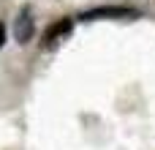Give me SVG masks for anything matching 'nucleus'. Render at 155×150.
Listing matches in <instances>:
<instances>
[{"instance_id":"1","label":"nucleus","mask_w":155,"mask_h":150,"mask_svg":"<svg viewBox=\"0 0 155 150\" xmlns=\"http://www.w3.org/2000/svg\"><path fill=\"white\" fill-rule=\"evenodd\" d=\"M33 33H35L33 8H30V5H25V8L16 14V19H14V38H16L19 44H27V41L33 38Z\"/></svg>"},{"instance_id":"2","label":"nucleus","mask_w":155,"mask_h":150,"mask_svg":"<svg viewBox=\"0 0 155 150\" xmlns=\"http://www.w3.org/2000/svg\"><path fill=\"white\" fill-rule=\"evenodd\" d=\"M71 30H74V22H71V19H65V16H63V19H57V22H54V25H49V27H46V33H44L46 46H54V44H57V41H63Z\"/></svg>"},{"instance_id":"3","label":"nucleus","mask_w":155,"mask_h":150,"mask_svg":"<svg viewBox=\"0 0 155 150\" xmlns=\"http://www.w3.org/2000/svg\"><path fill=\"white\" fill-rule=\"evenodd\" d=\"M101 16H120V19H128V16H136L134 8H93V11H84L82 19L93 22V19H101Z\"/></svg>"},{"instance_id":"4","label":"nucleus","mask_w":155,"mask_h":150,"mask_svg":"<svg viewBox=\"0 0 155 150\" xmlns=\"http://www.w3.org/2000/svg\"><path fill=\"white\" fill-rule=\"evenodd\" d=\"M3 44H5V25L0 22V49H3Z\"/></svg>"}]
</instances>
